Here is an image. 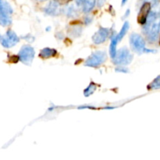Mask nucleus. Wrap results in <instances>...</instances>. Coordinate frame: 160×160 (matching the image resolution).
<instances>
[{
  "label": "nucleus",
  "mask_w": 160,
  "mask_h": 160,
  "mask_svg": "<svg viewBox=\"0 0 160 160\" xmlns=\"http://www.w3.org/2000/svg\"><path fill=\"white\" fill-rule=\"evenodd\" d=\"M130 45L135 52L142 54V53L155 52L156 50L148 49L145 47V42L143 38L138 34L133 33L130 37Z\"/></svg>",
  "instance_id": "nucleus-2"
},
{
  "label": "nucleus",
  "mask_w": 160,
  "mask_h": 160,
  "mask_svg": "<svg viewBox=\"0 0 160 160\" xmlns=\"http://www.w3.org/2000/svg\"><path fill=\"white\" fill-rule=\"evenodd\" d=\"M96 4V0H83V10L84 12H89L93 9Z\"/></svg>",
  "instance_id": "nucleus-13"
},
{
  "label": "nucleus",
  "mask_w": 160,
  "mask_h": 160,
  "mask_svg": "<svg viewBox=\"0 0 160 160\" xmlns=\"http://www.w3.org/2000/svg\"><path fill=\"white\" fill-rule=\"evenodd\" d=\"M113 62L117 66H127L133 60V55L126 47L121 48L113 58Z\"/></svg>",
  "instance_id": "nucleus-3"
},
{
  "label": "nucleus",
  "mask_w": 160,
  "mask_h": 160,
  "mask_svg": "<svg viewBox=\"0 0 160 160\" xmlns=\"http://www.w3.org/2000/svg\"><path fill=\"white\" fill-rule=\"evenodd\" d=\"M96 88H97L96 84H95V83L92 82L88 86V88H86L84 89V95L85 97L90 96V95H92V94L95 92Z\"/></svg>",
  "instance_id": "nucleus-16"
},
{
  "label": "nucleus",
  "mask_w": 160,
  "mask_h": 160,
  "mask_svg": "<svg viewBox=\"0 0 160 160\" xmlns=\"http://www.w3.org/2000/svg\"><path fill=\"white\" fill-rule=\"evenodd\" d=\"M148 88L150 90H156L160 89V75L156 77L148 86Z\"/></svg>",
  "instance_id": "nucleus-17"
},
{
  "label": "nucleus",
  "mask_w": 160,
  "mask_h": 160,
  "mask_svg": "<svg viewBox=\"0 0 160 160\" xmlns=\"http://www.w3.org/2000/svg\"><path fill=\"white\" fill-rule=\"evenodd\" d=\"M109 35V29L106 28H100L92 37V42H93V43L96 44V45L102 44L103 42H106Z\"/></svg>",
  "instance_id": "nucleus-7"
},
{
  "label": "nucleus",
  "mask_w": 160,
  "mask_h": 160,
  "mask_svg": "<svg viewBox=\"0 0 160 160\" xmlns=\"http://www.w3.org/2000/svg\"><path fill=\"white\" fill-rule=\"evenodd\" d=\"M56 53H57V52H56V49L46 47V48L41 50L39 56H40V57H42V59H48V58H51L52 57V56H56Z\"/></svg>",
  "instance_id": "nucleus-10"
},
{
  "label": "nucleus",
  "mask_w": 160,
  "mask_h": 160,
  "mask_svg": "<svg viewBox=\"0 0 160 160\" xmlns=\"http://www.w3.org/2000/svg\"><path fill=\"white\" fill-rule=\"evenodd\" d=\"M128 2V0H122V2H121V4H122V6H124L125 4H126V2Z\"/></svg>",
  "instance_id": "nucleus-22"
},
{
  "label": "nucleus",
  "mask_w": 160,
  "mask_h": 160,
  "mask_svg": "<svg viewBox=\"0 0 160 160\" xmlns=\"http://www.w3.org/2000/svg\"><path fill=\"white\" fill-rule=\"evenodd\" d=\"M23 38L26 39V40L28 41V42H33V41L34 40V38L32 37L31 35H28L27 37Z\"/></svg>",
  "instance_id": "nucleus-20"
},
{
  "label": "nucleus",
  "mask_w": 160,
  "mask_h": 160,
  "mask_svg": "<svg viewBox=\"0 0 160 160\" xmlns=\"http://www.w3.org/2000/svg\"><path fill=\"white\" fill-rule=\"evenodd\" d=\"M118 38H117V35H113L112 37L110 42V46H109V54H110L111 57L113 59L116 56L117 52V45L118 43Z\"/></svg>",
  "instance_id": "nucleus-12"
},
{
  "label": "nucleus",
  "mask_w": 160,
  "mask_h": 160,
  "mask_svg": "<svg viewBox=\"0 0 160 160\" xmlns=\"http://www.w3.org/2000/svg\"><path fill=\"white\" fill-rule=\"evenodd\" d=\"M55 1L57 2L59 5L61 4L63 5V4H67V3H68L70 0H55Z\"/></svg>",
  "instance_id": "nucleus-21"
},
{
  "label": "nucleus",
  "mask_w": 160,
  "mask_h": 160,
  "mask_svg": "<svg viewBox=\"0 0 160 160\" xmlns=\"http://www.w3.org/2000/svg\"><path fill=\"white\" fill-rule=\"evenodd\" d=\"M129 28H130L129 23H128V21L125 22V23H123V27H122L121 30H120V33L117 34V38H118V42H120V41L122 40V38L124 37L125 34H127V32H128V30H129Z\"/></svg>",
  "instance_id": "nucleus-15"
},
{
  "label": "nucleus",
  "mask_w": 160,
  "mask_h": 160,
  "mask_svg": "<svg viewBox=\"0 0 160 160\" xmlns=\"http://www.w3.org/2000/svg\"><path fill=\"white\" fill-rule=\"evenodd\" d=\"M34 55H35V52H34V48L31 45H25L20 48L19 52V60L26 65H31L34 58Z\"/></svg>",
  "instance_id": "nucleus-4"
},
{
  "label": "nucleus",
  "mask_w": 160,
  "mask_h": 160,
  "mask_svg": "<svg viewBox=\"0 0 160 160\" xmlns=\"http://www.w3.org/2000/svg\"><path fill=\"white\" fill-rule=\"evenodd\" d=\"M106 60V52L102 51H96L92 53L87 59L85 66L89 67H98Z\"/></svg>",
  "instance_id": "nucleus-5"
},
{
  "label": "nucleus",
  "mask_w": 160,
  "mask_h": 160,
  "mask_svg": "<svg viewBox=\"0 0 160 160\" xmlns=\"http://www.w3.org/2000/svg\"><path fill=\"white\" fill-rule=\"evenodd\" d=\"M11 23H12V20L9 15L0 12V25L2 27H7L9 26Z\"/></svg>",
  "instance_id": "nucleus-14"
},
{
  "label": "nucleus",
  "mask_w": 160,
  "mask_h": 160,
  "mask_svg": "<svg viewBox=\"0 0 160 160\" xmlns=\"http://www.w3.org/2000/svg\"><path fill=\"white\" fill-rule=\"evenodd\" d=\"M63 10L64 13L70 17H74V16L77 15V11L73 6H67V7L65 8Z\"/></svg>",
  "instance_id": "nucleus-18"
},
{
  "label": "nucleus",
  "mask_w": 160,
  "mask_h": 160,
  "mask_svg": "<svg viewBox=\"0 0 160 160\" xmlns=\"http://www.w3.org/2000/svg\"><path fill=\"white\" fill-rule=\"evenodd\" d=\"M143 29L150 42H153L158 38L160 32V17L157 12H150Z\"/></svg>",
  "instance_id": "nucleus-1"
},
{
  "label": "nucleus",
  "mask_w": 160,
  "mask_h": 160,
  "mask_svg": "<svg viewBox=\"0 0 160 160\" xmlns=\"http://www.w3.org/2000/svg\"><path fill=\"white\" fill-rule=\"evenodd\" d=\"M44 12L47 14V15L52 16H58L60 13V8H59V4L56 1L53 0V1L49 2L46 6L44 8Z\"/></svg>",
  "instance_id": "nucleus-9"
},
{
  "label": "nucleus",
  "mask_w": 160,
  "mask_h": 160,
  "mask_svg": "<svg viewBox=\"0 0 160 160\" xmlns=\"http://www.w3.org/2000/svg\"><path fill=\"white\" fill-rule=\"evenodd\" d=\"M0 12L8 14V15H11L13 12L12 8L6 0H0Z\"/></svg>",
  "instance_id": "nucleus-11"
},
{
  "label": "nucleus",
  "mask_w": 160,
  "mask_h": 160,
  "mask_svg": "<svg viewBox=\"0 0 160 160\" xmlns=\"http://www.w3.org/2000/svg\"><path fill=\"white\" fill-rule=\"evenodd\" d=\"M19 41H20V38L17 35V34L13 31H12V30H9L4 36H2L1 37L0 43H1V45L4 48H9L17 45L19 42Z\"/></svg>",
  "instance_id": "nucleus-6"
},
{
  "label": "nucleus",
  "mask_w": 160,
  "mask_h": 160,
  "mask_svg": "<svg viewBox=\"0 0 160 160\" xmlns=\"http://www.w3.org/2000/svg\"><path fill=\"white\" fill-rule=\"evenodd\" d=\"M151 12V4L148 2H145L141 7L138 16V21L140 24H145L147 21L148 15Z\"/></svg>",
  "instance_id": "nucleus-8"
},
{
  "label": "nucleus",
  "mask_w": 160,
  "mask_h": 160,
  "mask_svg": "<svg viewBox=\"0 0 160 160\" xmlns=\"http://www.w3.org/2000/svg\"><path fill=\"white\" fill-rule=\"evenodd\" d=\"M1 37H2V36H1V34H0V38H1Z\"/></svg>",
  "instance_id": "nucleus-23"
},
{
  "label": "nucleus",
  "mask_w": 160,
  "mask_h": 160,
  "mask_svg": "<svg viewBox=\"0 0 160 160\" xmlns=\"http://www.w3.org/2000/svg\"><path fill=\"white\" fill-rule=\"evenodd\" d=\"M116 71L118 72V73H128V69L124 67V66H119L117 69H116Z\"/></svg>",
  "instance_id": "nucleus-19"
}]
</instances>
